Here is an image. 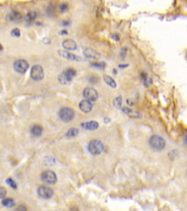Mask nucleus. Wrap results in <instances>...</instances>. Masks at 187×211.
<instances>
[{
  "label": "nucleus",
  "mask_w": 187,
  "mask_h": 211,
  "mask_svg": "<svg viewBox=\"0 0 187 211\" xmlns=\"http://www.w3.org/2000/svg\"><path fill=\"white\" fill-rule=\"evenodd\" d=\"M59 117L63 122H68L73 120L75 116V112L72 109L69 107H64L59 111Z\"/></svg>",
  "instance_id": "5"
},
{
  "label": "nucleus",
  "mask_w": 187,
  "mask_h": 211,
  "mask_svg": "<svg viewBox=\"0 0 187 211\" xmlns=\"http://www.w3.org/2000/svg\"><path fill=\"white\" fill-rule=\"evenodd\" d=\"M59 33H60L61 35H68V32L67 31V30H62V31L59 32Z\"/></svg>",
  "instance_id": "39"
},
{
  "label": "nucleus",
  "mask_w": 187,
  "mask_h": 211,
  "mask_svg": "<svg viewBox=\"0 0 187 211\" xmlns=\"http://www.w3.org/2000/svg\"><path fill=\"white\" fill-rule=\"evenodd\" d=\"M127 105L128 106H134V101L132 100H131V99H127Z\"/></svg>",
  "instance_id": "34"
},
{
  "label": "nucleus",
  "mask_w": 187,
  "mask_h": 211,
  "mask_svg": "<svg viewBox=\"0 0 187 211\" xmlns=\"http://www.w3.org/2000/svg\"><path fill=\"white\" fill-rule=\"evenodd\" d=\"M176 152V150H173V151H171V152L169 153V157L171 159H173V158H175V157H176V153H175Z\"/></svg>",
  "instance_id": "33"
},
{
  "label": "nucleus",
  "mask_w": 187,
  "mask_h": 211,
  "mask_svg": "<svg viewBox=\"0 0 187 211\" xmlns=\"http://www.w3.org/2000/svg\"><path fill=\"white\" fill-rule=\"evenodd\" d=\"M113 105L115 106V108L118 109H121L122 106V97L118 96L115 98L114 100H113Z\"/></svg>",
  "instance_id": "23"
},
{
  "label": "nucleus",
  "mask_w": 187,
  "mask_h": 211,
  "mask_svg": "<svg viewBox=\"0 0 187 211\" xmlns=\"http://www.w3.org/2000/svg\"><path fill=\"white\" fill-rule=\"evenodd\" d=\"M43 162L46 166H54L56 164V159L53 156H46L43 160Z\"/></svg>",
  "instance_id": "22"
},
{
  "label": "nucleus",
  "mask_w": 187,
  "mask_h": 211,
  "mask_svg": "<svg viewBox=\"0 0 187 211\" xmlns=\"http://www.w3.org/2000/svg\"><path fill=\"white\" fill-rule=\"evenodd\" d=\"M110 121V119L108 118V117H105V119H104V122H105V123H108Z\"/></svg>",
  "instance_id": "41"
},
{
  "label": "nucleus",
  "mask_w": 187,
  "mask_h": 211,
  "mask_svg": "<svg viewBox=\"0 0 187 211\" xmlns=\"http://www.w3.org/2000/svg\"><path fill=\"white\" fill-rule=\"evenodd\" d=\"M140 76H141V79H142V80H143V83L144 86L149 87V86H151V84H152V83H153L152 79H151V78L149 77V75L146 74V73H145V72L141 73Z\"/></svg>",
  "instance_id": "18"
},
{
  "label": "nucleus",
  "mask_w": 187,
  "mask_h": 211,
  "mask_svg": "<svg viewBox=\"0 0 187 211\" xmlns=\"http://www.w3.org/2000/svg\"><path fill=\"white\" fill-rule=\"evenodd\" d=\"M3 50V46L1 45V43H0V51H2Z\"/></svg>",
  "instance_id": "43"
},
{
  "label": "nucleus",
  "mask_w": 187,
  "mask_h": 211,
  "mask_svg": "<svg viewBox=\"0 0 187 211\" xmlns=\"http://www.w3.org/2000/svg\"><path fill=\"white\" fill-rule=\"evenodd\" d=\"M7 195V190L3 186H0V199H4Z\"/></svg>",
  "instance_id": "29"
},
{
  "label": "nucleus",
  "mask_w": 187,
  "mask_h": 211,
  "mask_svg": "<svg viewBox=\"0 0 187 211\" xmlns=\"http://www.w3.org/2000/svg\"><path fill=\"white\" fill-rule=\"evenodd\" d=\"M83 96L90 101H95L98 99V93L96 90L91 87H87L83 90Z\"/></svg>",
  "instance_id": "9"
},
{
  "label": "nucleus",
  "mask_w": 187,
  "mask_h": 211,
  "mask_svg": "<svg viewBox=\"0 0 187 211\" xmlns=\"http://www.w3.org/2000/svg\"><path fill=\"white\" fill-rule=\"evenodd\" d=\"M68 8H69L68 4H67V3H62L59 6V11L60 13H64V12L68 11Z\"/></svg>",
  "instance_id": "27"
},
{
  "label": "nucleus",
  "mask_w": 187,
  "mask_h": 211,
  "mask_svg": "<svg viewBox=\"0 0 187 211\" xmlns=\"http://www.w3.org/2000/svg\"><path fill=\"white\" fill-rule=\"evenodd\" d=\"M2 204L6 207H12L15 205V201L12 198H4L2 201Z\"/></svg>",
  "instance_id": "21"
},
{
  "label": "nucleus",
  "mask_w": 187,
  "mask_h": 211,
  "mask_svg": "<svg viewBox=\"0 0 187 211\" xmlns=\"http://www.w3.org/2000/svg\"><path fill=\"white\" fill-rule=\"evenodd\" d=\"M112 37H113V39L115 40V41H116V42L119 41L120 38H119V36H118V35H112Z\"/></svg>",
  "instance_id": "35"
},
{
  "label": "nucleus",
  "mask_w": 187,
  "mask_h": 211,
  "mask_svg": "<svg viewBox=\"0 0 187 211\" xmlns=\"http://www.w3.org/2000/svg\"><path fill=\"white\" fill-rule=\"evenodd\" d=\"M81 125L83 129L87 131H94L99 128V123L94 120L82 122Z\"/></svg>",
  "instance_id": "14"
},
{
  "label": "nucleus",
  "mask_w": 187,
  "mask_h": 211,
  "mask_svg": "<svg viewBox=\"0 0 187 211\" xmlns=\"http://www.w3.org/2000/svg\"><path fill=\"white\" fill-rule=\"evenodd\" d=\"M127 50H128V49H127V48L126 47V46H124L121 49L120 54H119V56H120L121 59H125L126 56H127Z\"/></svg>",
  "instance_id": "28"
},
{
  "label": "nucleus",
  "mask_w": 187,
  "mask_h": 211,
  "mask_svg": "<svg viewBox=\"0 0 187 211\" xmlns=\"http://www.w3.org/2000/svg\"><path fill=\"white\" fill-rule=\"evenodd\" d=\"M6 183L7 184L9 185L10 187H11L12 188H13V189H16L17 188V185L16 183V182L14 181L12 178H8V179L6 180Z\"/></svg>",
  "instance_id": "26"
},
{
  "label": "nucleus",
  "mask_w": 187,
  "mask_h": 211,
  "mask_svg": "<svg viewBox=\"0 0 187 211\" xmlns=\"http://www.w3.org/2000/svg\"><path fill=\"white\" fill-rule=\"evenodd\" d=\"M41 180L48 185H54L57 182V176L54 172L46 170L42 173Z\"/></svg>",
  "instance_id": "4"
},
{
  "label": "nucleus",
  "mask_w": 187,
  "mask_h": 211,
  "mask_svg": "<svg viewBox=\"0 0 187 211\" xmlns=\"http://www.w3.org/2000/svg\"><path fill=\"white\" fill-rule=\"evenodd\" d=\"M62 46L67 50H75L77 49V43L72 39H67V40H64L63 41Z\"/></svg>",
  "instance_id": "15"
},
{
  "label": "nucleus",
  "mask_w": 187,
  "mask_h": 211,
  "mask_svg": "<svg viewBox=\"0 0 187 211\" xmlns=\"http://www.w3.org/2000/svg\"><path fill=\"white\" fill-rule=\"evenodd\" d=\"M76 71L73 68H68L64 70L58 76V80L62 84L67 85L70 84L73 78L75 76Z\"/></svg>",
  "instance_id": "2"
},
{
  "label": "nucleus",
  "mask_w": 187,
  "mask_h": 211,
  "mask_svg": "<svg viewBox=\"0 0 187 211\" xmlns=\"http://www.w3.org/2000/svg\"><path fill=\"white\" fill-rule=\"evenodd\" d=\"M129 65H130L129 64H121L118 65V67H119L120 68H125L128 67Z\"/></svg>",
  "instance_id": "37"
},
{
  "label": "nucleus",
  "mask_w": 187,
  "mask_h": 211,
  "mask_svg": "<svg viewBox=\"0 0 187 211\" xmlns=\"http://www.w3.org/2000/svg\"><path fill=\"white\" fill-rule=\"evenodd\" d=\"M45 74H44L43 68L39 65H36L32 67L31 71V77L35 81H41L44 79Z\"/></svg>",
  "instance_id": "7"
},
{
  "label": "nucleus",
  "mask_w": 187,
  "mask_h": 211,
  "mask_svg": "<svg viewBox=\"0 0 187 211\" xmlns=\"http://www.w3.org/2000/svg\"><path fill=\"white\" fill-rule=\"evenodd\" d=\"M37 194L40 198L44 200H49L54 196V190L45 185H41L37 189Z\"/></svg>",
  "instance_id": "6"
},
{
  "label": "nucleus",
  "mask_w": 187,
  "mask_h": 211,
  "mask_svg": "<svg viewBox=\"0 0 187 211\" xmlns=\"http://www.w3.org/2000/svg\"><path fill=\"white\" fill-rule=\"evenodd\" d=\"M78 134H79V130L77 128H72L66 133V137L67 138H74L77 137Z\"/></svg>",
  "instance_id": "20"
},
{
  "label": "nucleus",
  "mask_w": 187,
  "mask_h": 211,
  "mask_svg": "<svg viewBox=\"0 0 187 211\" xmlns=\"http://www.w3.org/2000/svg\"><path fill=\"white\" fill-rule=\"evenodd\" d=\"M29 68V63L24 59H18L14 63V69L18 74H24Z\"/></svg>",
  "instance_id": "8"
},
{
  "label": "nucleus",
  "mask_w": 187,
  "mask_h": 211,
  "mask_svg": "<svg viewBox=\"0 0 187 211\" xmlns=\"http://www.w3.org/2000/svg\"><path fill=\"white\" fill-rule=\"evenodd\" d=\"M91 65L93 67L96 68L98 69H101V70H104L106 67V63L104 62H93L91 64Z\"/></svg>",
  "instance_id": "25"
},
{
  "label": "nucleus",
  "mask_w": 187,
  "mask_h": 211,
  "mask_svg": "<svg viewBox=\"0 0 187 211\" xmlns=\"http://www.w3.org/2000/svg\"><path fill=\"white\" fill-rule=\"evenodd\" d=\"M37 17V13L35 11H29L26 16V21H32L35 20Z\"/></svg>",
  "instance_id": "24"
},
{
  "label": "nucleus",
  "mask_w": 187,
  "mask_h": 211,
  "mask_svg": "<svg viewBox=\"0 0 187 211\" xmlns=\"http://www.w3.org/2000/svg\"><path fill=\"white\" fill-rule=\"evenodd\" d=\"M183 142H184V144H186V145H187V132L184 135V137H183Z\"/></svg>",
  "instance_id": "40"
},
{
  "label": "nucleus",
  "mask_w": 187,
  "mask_h": 211,
  "mask_svg": "<svg viewBox=\"0 0 187 211\" xmlns=\"http://www.w3.org/2000/svg\"><path fill=\"white\" fill-rule=\"evenodd\" d=\"M43 129L40 125H34L31 128V134L35 137H39L42 135Z\"/></svg>",
  "instance_id": "16"
},
{
  "label": "nucleus",
  "mask_w": 187,
  "mask_h": 211,
  "mask_svg": "<svg viewBox=\"0 0 187 211\" xmlns=\"http://www.w3.org/2000/svg\"><path fill=\"white\" fill-rule=\"evenodd\" d=\"M8 18L11 21H18L21 20L22 16L18 12L13 11L8 15Z\"/></svg>",
  "instance_id": "17"
},
{
  "label": "nucleus",
  "mask_w": 187,
  "mask_h": 211,
  "mask_svg": "<svg viewBox=\"0 0 187 211\" xmlns=\"http://www.w3.org/2000/svg\"><path fill=\"white\" fill-rule=\"evenodd\" d=\"M122 112L127 115V116L130 117V118L132 119H140L142 118L143 115L140 112H139L138 111H136V110L132 109L131 108H129L127 106H123L121 108Z\"/></svg>",
  "instance_id": "10"
},
{
  "label": "nucleus",
  "mask_w": 187,
  "mask_h": 211,
  "mask_svg": "<svg viewBox=\"0 0 187 211\" xmlns=\"http://www.w3.org/2000/svg\"><path fill=\"white\" fill-rule=\"evenodd\" d=\"M11 35L14 37H20V35H21V32H20V30H18V28H15L11 31Z\"/></svg>",
  "instance_id": "30"
},
{
  "label": "nucleus",
  "mask_w": 187,
  "mask_h": 211,
  "mask_svg": "<svg viewBox=\"0 0 187 211\" xmlns=\"http://www.w3.org/2000/svg\"><path fill=\"white\" fill-rule=\"evenodd\" d=\"M43 43L45 44H50L51 43V39L48 37H45L43 39Z\"/></svg>",
  "instance_id": "36"
},
{
  "label": "nucleus",
  "mask_w": 187,
  "mask_h": 211,
  "mask_svg": "<svg viewBox=\"0 0 187 211\" xmlns=\"http://www.w3.org/2000/svg\"><path fill=\"white\" fill-rule=\"evenodd\" d=\"M113 74H117V71H116V70H115V69H113Z\"/></svg>",
  "instance_id": "42"
},
{
  "label": "nucleus",
  "mask_w": 187,
  "mask_h": 211,
  "mask_svg": "<svg viewBox=\"0 0 187 211\" xmlns=\"http://www.w3.org/2000/svg\"><path fill=\"white\" fill-rule=\"evenodd\" d=\"M149 145L154 150L161 151L166 147V142L160 136L152 135L149 139Z\"/></svg>",
  "instance_id": "1"
},
{
  "label": "nucleus",
  "mask_w": 187,
  "mask_h": 211,
  "mask_svg": "<svg viewBox=\"0 0 187 211\" xmlns=\"http://www.w3.org/2000/svg\"><path fill=\"white\" fill-rule=\"evenodd\" d=\"M79 108L84 113H89L92 110L93 104L90 100H83L79 103Z\"/></svg>",
  "instance_id": "13"
},
{
  "label": "nucleus",
  "mask_w": 187,
  "mask_h": 211,
  "mask_svg": "<svg viewBox=\"0 0 187 211\" xmlns=\"http://www.w3.org/2000/svg\"><path fill=\"white\" fill-rule=\"evenodd\" d=\"M69 24H70V22H69V21H64L62 22V24L63 25V26H69Z\"/></svg>",
  "instance_id": "38"
},
{
  "label": "nucleus",
  "mask_w": 187,
  "mask_h": 211,
  "mask_svg": "<svg viewBox=\"0 0 187 211\" xmlns=\"http://www.w3.org/2000/svg\"><path fill=\"white\" fill-rule=\"evenodd\" d=\"M83 53H84L85 57H87L88 59H98L100 58V57H101V55H100L99 52L94 50L93 49H91V48H86V49H85Z\"/></svg>",
  "instance_id": "12"
},
{
  "label": "nucleus",
  "mask_w": 187,
  "mask_h": 211,
  "mask_svg": "<svg viewBox=\"0 0 187 211\" xmlns=\"http://www.w3.org/2000/svg\"><path fill=\"white\" fill-rule=\"evenodd\" d=\"M17 211H27V207L24 205H19L16 207Z\"/></svg>",
  "instance_id": "32"
},
{
  "label": "nucleus",
  "mask_w": 187,
  "mask_h": 211,
  "mask_svg": "<svg viewBox=\"0 0 187 211\" xmlns=\"http://www.w3.org/2000/svg\"><path fill=\"white\" fill-rule=\"evenodd\" d=\"M88 149L91 154L94 156H97V155L101 154L104 150V144L101 141L94 139L88 144Z\"/></svg>",
  "instance_id": "3"
},
{
  "label": "nucleus",
  "mask_w": 187,
  "mask_h": 211,
  "mask_svg": "<svg viewBox=\"0 0 187 211\" xmlns=\"http://www.w3.org/2000/svg\"><path fill=\"white\" fill-rule=\"evenodd\" d=\"M59 55L62 57L68 59V60H72V61H81V57L79 56L75 55V54H72V53L68 52L67 51L64 50H59L58 51Z\"/></svg>",
  "instance_id": "11"
},
{
  "label": "nucleus",
  "mask_w": 187,
  "mask_h": 211,
  "mask_svg": "<svg viewBox=\"0 0 187 211\" xmlns=\"http://www.w3.org/2000/svg\"><path fill=\"white\" fill-rule=\"evenodd\" d=\"M99 81L100 79L97 76H91V77L89 78V81L91 84H96V83H97Z\"/></svg>",
  "instance_id": "31"
},
{
  "label": "nucleus",
  "mask_w": 187,
  "mask_h": 211,
  "mask_svg": "<svg viewBox=\"0 0 187 211\" xmlns=\"http://www.w3.org/2000/svg\"><path fill=\"white\" fill-rule=\"evenodd\" d=\"M103 79H104L105 82L106 83L108 86H110V87L115 89V88L117 87V84L116 82H115V80L112 77H110V76H108V75H105V76H103Z\"/></svg>",
  "instance_id": "19"
}]
</instances>
